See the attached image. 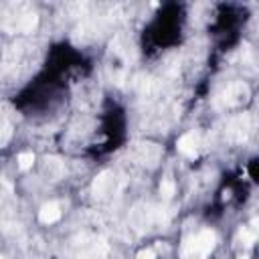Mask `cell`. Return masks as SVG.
Returning <instances> with one entry per match:
<instances>
[{
    "label": "cell",
    "mask_w": 259,
    "mask_h": 259,
    "mask_svg": "<svg viewBox=\"0 0 259 259\" xmlns=\"http://www.w3.org/2000/svg\"><path fill=\"white\" fill-rule=\"evenodd\" d=\"M214 241H217L214 231L202 229L190 241L184 243V247H182V259H206V255L214 247Z\"/></svg>",
    "instance_id": "cell-1"
},
{
    "label": "cell",
    "mask_w": 259,
    "mask_h": 259,
    "mask_svg": "<svg viewBox=\"0 0 259 259\" xmlns=\"http://www.w3.org/2000/svg\"><path fill=\"white\" fill-rule=\"evenodd\" d=\"M176 146H178V152L184 154V156H188V158H194L198 154V140H196V136L192 132L180 136L178 142H176Z\"/></svg>",
    "instance_id": "cell-2"
},
{
    "label": "cell",
    "mask_w": 259,
    "mask_h": 259,
    "mask_svg": "<svg viewBox=\"0 0 259 259\" xmlns=\"http://www.w3.org/2000/svg\"><path fill=\"white\" fill-rule=\"evenodd\" d=\"M38 219H40V223H45V225L57 223V221L61 219V206H59L57 202H47V204H42L40 210H38Z\"/></svg>",
    "instance_id": "cell-3"
},
{
    "label": "cell",
    "mask_w": 259,
    "mask_h": 259,
    "mask_svg": "<svg viewBox=\"0 0 259 259\" xmlns=\"http://www.w3.org/2000/svg\"><path fill=\"white\" fill-rule=\"evenodd\" d=\"M255 235H257V231L253 227H243L237 233V243L243 245V247H251V243L255 241Z\"/></svg>",
    "instance_id": "cell-4"
},
{
    "label": "cell",
    "mask_w": 259,
    "mask_h": 259,
    "mask_svg": "<svg viewBox=\"0 0 259 259\" xmlns=\"http://www.w3.org/2000/svg\"><path fill=\"white\" fill-rule=\"evenodd\" d=\"M16 162H18V168L20 170H28L34 164V154L32 152H22V154H18Z\"/></svg>",
    "instance_id": "cell-5"
},
{
    "label": "cell",
    "mask_w": 259,
    "mask_h": 259,
    "mask_svg": "<svg viewBox=\"0 0 259 259\" xmlns=\"http://www.w3.org/2000/svg\"><path fill=\"white\" fill-rule=\"evenodd\" d=\"M160 192L168 198V196H172L174 194V182L170 180V178H166V180H162V184H160Z\"/></svg>",
    "instance_id": "cell-6"
},
{
    "label": "cell",
    "mask_w": 259,
    "mask_h": 259,
    "mask_svg": "<svg viewBox=\"0 0 259 259\" xmlns=\"http://www.w3.org/2000/svg\"><path fill=\"white\" fill-rule=\"evenodd\" d=\"M136 257L138 259H156V251L154 249H142V251H138Z\"/></svg>",
    "instance_id": "cell-7"
},
{
    "label": "cell",
    "mask_w": 259,
    "mask_h": 259,
    "mask_svg": "<svg viewBox=\"0 0 259 259\" xmlns=\"http://www.w3.org/2000/svg\"><path fill=\"white\" fill-rule=\"evenodd\" d=\"M2 259H4V257H2Z\"/></svg>",
    "instance_id": "cell-8"
}]
</instances>
